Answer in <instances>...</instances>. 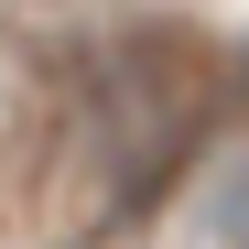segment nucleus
Wrapping results in <instances>:
<instances>
[{"mask_svg": "<svg viewBox=\"0 0 249 249\" xmlns=\"http://www.w3.org/2000/svg\"><path fill=\"white\" fill-rule=\"evenodd\" d=\"M206 108H217V44L206 33H174V22L119 33L98 54V98H87V141L108 162V195L141 206L184 162V141L206 130Z\"/></svg>", "mask_w": 249, "mask_h": 249, "instance_id": "obj_1", "label": "nucleus"}]
</instances>
